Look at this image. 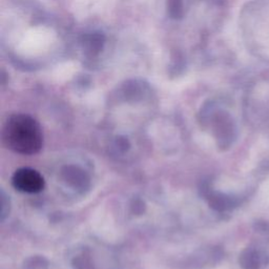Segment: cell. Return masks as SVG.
I'll return each instance as SVG.
<instances>
[{
  "instance_id": "cell-1",
  "label": "cell",
  "mask_w": 269,
  "mask_h": 269,
  "mask_svg": "<svg viewBox=\"0 0 269 269\" xmlns=\"http://www.w3.org/2000/svg\"><path fill=\"white\" fill-rule=\"evenodd\" d=\"M3 145L20 155H35L43 144L42 129L39 123L29 115L16 114L8 118L2 126Z\"/></svg>"
},
{
  "instance_id": "cell-2",
  "label": "cell",
  "mask_w": 269,
  "mask_h": 269,
  "mask_svg": "<svg viewBox=\"0 0 269 269\" xmlns=\"http://www.w3.org/2000/svg\"><path fill=\"white\" fill-rule=\"evenodd\" d=\"M12 184L19 192L37 194L44 188V179L37 170L23 167L17 169L13 175Z\"/></svg>"
}]
</instances>
